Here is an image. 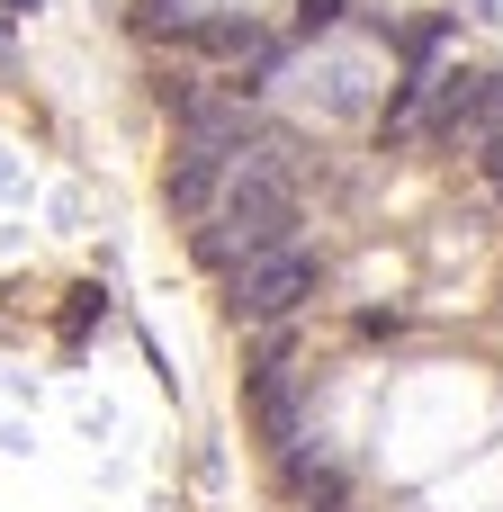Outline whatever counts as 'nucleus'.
<instances>
[{"instance_id":"obj_5","label":"nucleus","mask_w":503,"mask_h":512,"mask_svg":"<svg viewBox=\"0 0 503 512\" xmlns=\"http://www.w3.org/2000/svg\"><path fill=\"white\" fill-rule=\"evenodd\" d=\"M342 18V0H306V27H333Z\"/></svg>"},{"instance_id":"obj_1","label":"nucleus","mask_w":503,"mask_h":512,"mask_svg":"<svg viewBox=\"0 0 503 512\" xmlns=\"http://www.w3.org/2000/svg\"><path fill=\"white\" fill-rule=\"evenodd\" d=\"M279 243H297V189H288L279 144H252L234 153V180L207 216V261H261Z\"/></svg>"},{"instance_id":"obj_6","label":"nucleus","mask_w":503,"mask_h":512,"mask_svg":"<svg viewBox=\"0 0 503 512\" xmlns=\"http://www.w3.org/2000/svg\"><path fill=\"white\" fill-rule=\"evenodd\" d=\"M477 171H486V180L503 189V144H495V153H477Z\"/></svg>"},{"instance_id":"obj_2","label":"nucleus","mask_w":503,"mask_h":512,"mask_svg":"<svg viewBox=\"0 0 503 512\" xmlns=\"http://www.w3.org/2000/svg\"><path fill=\"white\" fill-rule=\"evenodd\" d=\"M315 279H324L315 252H306V243H279V252H261V261L234 270V306H243L252 324H288V315L315 297Z\"/></svg>"},{"instance_id":"obj_7","label":"nucleus","mask_w":503,"mask_h":512,"mask_svg":"<svg viewBox=\"0 0 503 512\" xmlns=\"http://www.w3.org/2000/svg\"><path fill=\"white\" fill-rule=\"evenodd\" d=\"M0 9H36V0H0Z\"/></svg>"},{"instance_id":"obj_4","label":"nucleus","mask_w":503,"mask_h":512,"mask_svg":"<svg viewBox=\"0 0 503 512\" xmlns=\"http://www.w3.org/2000/svg\"><path fill=\"white\" fill-rule=\"evenodd\" d=\"M252 423H261V441H270V450H297V378H288V360H279V351L252 369Z\"/></svg>"},{"instance_id":"obj_8","label":"nucleus","mask_w":503,"mask_h":512,"mask_svg":"<svg viewBox=\"0 0 503 512\" xmlns=\"http://www.w3.org/2000/svg\"><path fill=\"white\" fill-rule=\"evenodd\" d=\"M0 63H9V36H0Z\"/></svg>"},{"instance_id":"obj_3","label":"nucleus","mask_w":503,"mask_h":512,"mask_svg":"<svg viewBox=\"0 0 503 512\" xmlns=\"http://www.w3.org/2000/svg\"><path fill=\"white\" fill-rule=\"evenodd\" d=\"M441 135L459 153L503 144V72H441Z\"/></svg>"}]
</instances>
